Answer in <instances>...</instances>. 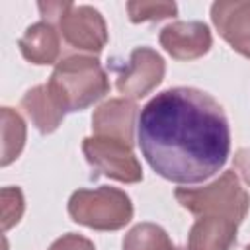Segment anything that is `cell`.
<instances>
[{"label": "cell", "mask_w": 250, "mask_h": 250, "mask_svg": "<svg viewBox=\"0 0 250 250\" xmlns=\"http://www.w3.org/2000/svg\"><path fill=\"white\" fill-rule=\"evenodd\" d=\"M123 250H176L168 232L156 223H139L123 236Z\"/></svg>", "instance_id": "obj_15"}, {"label": "cell", "mask_w": 250, "mask_h": 250, "mask_svg": "<svg viewBox=\"0 0 250 250\" xmlns=\"http://www.w3.org/2000/svg\"><path fill=\"white\" fill-rule=\"evenodd\" d=\"M158 41L172 59L195 61L209 53L213 45V35L207 23L189 20V21H172L166 27H162Z\"/></svg>", "instance_id": "obj_8"}, {"label": "cell", "mask_w": 250, "mask_h": 250, "mask_svg": "<svg viewBox=\"0 0 250 250\" xmlns=\"http://www.w3.org/2000/svg\"><path fill=\"white\" fill-rule=\"evenodd\" d=\"M238 225L225 217H199L188 234V250H230L236 244Z\"/></svg>", "instance_id": "obj_12"}, {"label": "cell", "mask_w": 250, "mask_h": 250, "mask_svg": "<svg viewBox=\"0 0 250 250\" xmlns=\"http://www.w3.org/2000/svg\"><path fill=\"white\" fill-rule=\"evenodd\" d=\"M176 201L197 217H225L240 225L246 219L250 197L234 170L223 172L217 180L201 188H178Z\"/></svg>", "instance_id": "obj_3"}, {"label": "cell", "mask_w": 250, "mask_h": 250, "mask_svg": "<svg viewBox=\"0 0 250 250\" xmlns=\"http://www.w3.org/2000/svg\"><path fill=\"white\" fill-rule=\"evenodd\" d=\"M47 250H96V246L90 238H86L82 234L66 232V234L59 236L57 240H53Z\"/></svg>", "instance_id": "obj_18"}, {"label": "cell", "mask_w": 250, "mask_h": 250, "mask_svg": "<svg viewBox=\"0 0 250 250\" xmlns=\"http://www.w3.org/2000/svg\"><path fill=\"white\" fill-rule=\"evenodd\" d=\"M25 209V201H23V193L20 188L8 186L2 189V229L8 230L14 225L20 223L21 215Z\"/></svg>", "instance_id": "obj_17"}, {"label": "cell", "mask_w": 250, "mask_h": 250, "mask_svg": "<svg viewBox=\"0 0 250 250\" xmlns=\"http://www.w3.org/2000/svg\"><path fill=\"white\" fill-rule=\"evenodd\" d=\"M21 57L37 66L55 64L61 57V35L55 25L49 21L31 23L18 41Z\"/></svg>", "instance_id": "obj_11"}, {"label": "cell", "mask_w": 250, "mask_h": 250, "mask_svg": "<svg viewBox=\"0 0 250 250\" xmlns=\"http://www.w3.org/2000/svg\"><path fill=\"white\" fill-rule=\"evenodd\" d=\"M53 98L64 113L88 109L109 92V78L92 55H66L47 82Z\"/></svg>", "instance_id": "obj_2"}, {"label": "cell", "mask_w": 250, "mask_h": 250, "mask_svg": "<svg viewBox=\"0 0 250 250\" xmlns=\"http://www.w3.org/2000/svg\"><path fill=\"white\" fill-rule=\"evenodd\" d=\"M20 107L41 135H51L64 119V111L53 98L47 84H39L27 90L20 100Z\"/></svg>", "instance_id": "obj_13"}, {"label": "cell", "mask_w": 250, "mask_h": 250, "mask_svg": "<svg viewBox=\"0 0 250 250\" xmlns=\"http://www.w3.org/2000/svg\"><path fill=\"white\" fill-rule=\"evenodd\" d=\"M244 250H250V244H248V246H246V248H244Z\"/></svg>", "instance_id": "obj_21"}, {"label": "cell", "mask_w": 250, "mask_h": 250, "mask_svg": "<svg viewBox=\"0 0 250 250\" xmlns=\"http://www.w3.org/2000/svg\"><path fill=\"white\" fill-rule=\"evenodd\" d=\"M109 68L117 74L115 88L127 100H141L148 96L160 82L164 80L166 62L150 47H137L131 51L127 62L123 64H109Z\"/></svg>", "instance_id": "obj_6"}, {"label": "cell", "mask_w": 250, "mask_h": 250, "mask_svg": "<svg viewBox=\"0 0 250 250\" xmlns=\"http://www.w3.org/2000/svg\"><path fill=\"white\" fill-rule=\"evenodd\" d=\"M139 123V107L133 100L111 98L104 102L92 115L94 137H105L133 146L135 125Z\"/></svg>", "instance_id": "obj_9"}, {"label": "cell", "mask_w": 250, "mask_h": 250, "mask_svg": "<svg viewBox=\"0 0 250 250\" xmlns=\"http://www.w3.org/2000/svg\"><path fill=\"white\" fill-rule=\"evenodd\" d=\"M137 141L148 166L168 182L199 184L230 156V127L207 92L176 86L156 94L139 113Z\"/></svg>", "instance_id": "obj_1"}, {"label": "cell", "mask_w": 250, "mask_h": 250, "mask_svg": "<svg viewBox=\"0 0 250 250\" xmlns=\"http://www.w3.org/2000/svg\"><path fill=\"white\" fill-rule=\"evenodd\" d=\"M127 14L133 23L143 21H162L178 14L174 2H127Z\"/></svg>", "instance_id": "obj_16"}, {"label": "cell", "mask_w": 250, "mask_h": 250, "mask_svg": "<svg viewBox=\"0 0 250 250\" xmlns=\"http://www.w3.org/2000/svg\"><path fill=\"white\" fill-rule=\"evenodd\" d=\"M176 250H188V248H176Z\"/></svg>", "instance_id": "obj_20"}, {"label": "cell", "mask_w": 250, "mask_h": 250, "mask_svg": "<svg viewBox=\"0 0 250 250\" xmlns=\"http://www.w3.org/2000/svg\"><path fill=\"white\" fill-rule=\"evenodd\" d=\"M68 215L74 223L88 227L92 230H119L133 219V201L119 188H82L70 195Z\"/></svg>", "instance_id": "obj_4"}, {"label": "cell", "mask_w": 250, "mask_h": 250, "mask_svg": "<svg viewBox=\"0 0 250 250\" xmlns=\"http://www.w3.org/2000/svg\"><path fill=\"white\" fill-rule=\"evenodd\" d=\"M59 29L61 39L76 51L98 55L107 45V25L104 16L92 6L72 4L64 10V14L51 23Z\"/></svg>", "instance_id": "obj_7"}, {"label": "cell", "mask_w": 250, "mask_h": 250, "mask_svg": "<svg viewBox=\"0 0 250 250\" xmlns=\"http://www.w3.org/2000/svg\"><path fill=\"white\" fill-rule=\"evenodd\" d=\"M25 121L12 107H2V158L0 166L12 164L25 146Z\"/></svg>", "instance_id": "obj_14"}, {"label": "cell", "mask_w": 250, "mask_h": 250, "mask_svg": "<svg viewBox=\"0 0 250 250\" xmlns=\"http://www.w3.org/2000/svg\"><path fill=\"white\" fill-rule=\"evenodd\" d=\"M82 152L94 176H105L121 184H139L143 180L141 162L133 146L125 143L105 137H86L82 141Z\"/></svg>", "instance_id": "obj_5"}, {"label": "cell", "mask_w": 250, "mask_h": 250, "mask_svg": "<svg viewBox=\"0 0 250 250\" xmlns=\"http://www.w3.org/2000/svg\"><path fill=\"white\" fill-rule=\"evenodd\" d=\"M234 168L242 176V180L250 186V148H238L234 152Z\"/></svg>", "instance_id": "obj_19"}, {"label": "cell", "mask_w": 250, "mask_h": 250, "mask_svg": "<svg viewBox=\"0 0 250 250\" xmlns=\"http://www.w3.org/2000/svg\"><path fill=\"white\" fill-rule=\"evenodd\" d=\"M211 20L219 35L236 53L250 59V2L217 0L211 6Z\"/></svg>", "instance_id": "obj_10"}]
</instances>
